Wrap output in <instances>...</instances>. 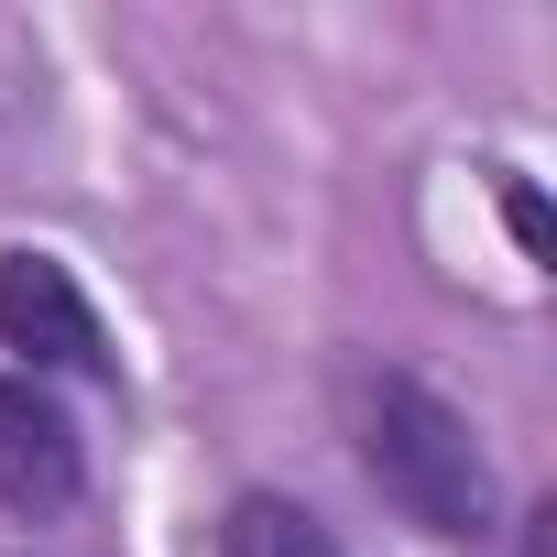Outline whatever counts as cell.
<instances>
[{"instance_id": "3957f363", "label": "cell", "mask_w": 557, "mask_h": 557, "mask_svg": "<svg viewBox=\"0 0 557 557\" xmlns=\"http://www.w3.org/2000/svg\"><path fill=\"white\" fill-rule=\"evenodd\" d=\"M88 492V448L66 426V405H45L34 372H0V503L12 513H66Z\"/></svg>"}, {"instance_id": "6da1fadb", "label": "cell", "mask_w": 557, "mask_h": 557, "mask_svg": "<svg viewBox=\"0 0 557 557\" xmlns=\"http://www.w3.org/2000/svg\"><path fill=\"white\" fill-rule=\"evenodd\" d=\"M350 459H361L372 492H383L405 524H426V535H492V513H503L481 426H470L448 394H426L416 372H394V361H361V372H350Z\"/></svg>"}, {"instance_id": "277c9868", "label": "cell", "mask_w": 557, "mask_h": 557, "mask_svg": "<svg viewBox=\"0 0 557 557\" xmlns=\"http://www.w3.org/2000/svg\"><path fill=\"white\" fill-rule=\"evenodd\" d=\"M219 557H339V535L296 492H240L230 524H219Z\"/></svg>"}, {"instance_id": "7a4b0ae2", "label": "cell", "mask_w": 557, "mask_h": 557, "mask_svg": "<svg viewBox=\"0 0 557 557\" xmlns=\"http://www.w3.org/2000/svg\"><path fill=\"white\" fill-rule=\"evenodd\" d=\"M0 350H23L34 372H77V383H110V329L88 307V285L55 262V251H0Z\"/></svg>"}, {"instance_id": "5b68a950", "label": "cell", "mask_w": 557, "mask_h": 557, "mask_svg": "<svg viewBox=\"0 0 557 557\" xmlns=\"http://www.w3.org/2000/svg\"><path fill=\"white\" fill-rule=\"evenodd\" d=\"M503 230H513V251H524V262H546V197H535L524 175H503Z\"/></svg>"}]
</instances>
